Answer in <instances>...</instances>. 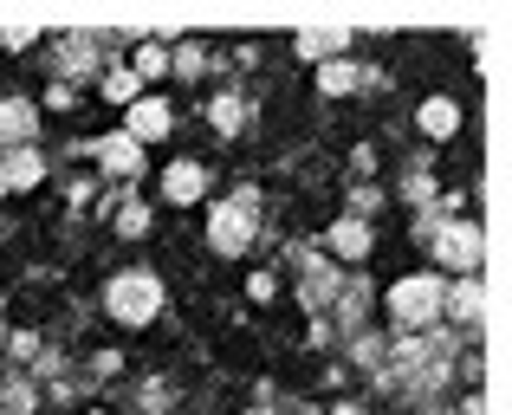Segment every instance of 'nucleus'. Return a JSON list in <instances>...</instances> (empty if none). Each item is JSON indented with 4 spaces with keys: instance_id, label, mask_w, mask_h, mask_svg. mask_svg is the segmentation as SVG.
<instances>
[{
    "instance_id": "f8f14e48",
    "label": "nucleus",
    "mask_w": 512,
    "mask_h": 415,
    "mask_svg": "<svg viewBox=\"0 0 512 415\" xmlns=\"http://www.w3.org/2000/svg\"><path fill=\"white\" fill-rule=\"evenodd\" d=\"M20 130H33V117L26 111H0V137H20Z\"/></svg>"
},
{
    "instance_id": "f257e3e1",
    "label": "nucleus",
    "mask_w": 512,
    "mask_h": 415,
    "mask_svg": "<svg viewBox=\"0 0 512 415\" xmlns=\"http://www.w3.org/2000/svg\"><path fill=\"white\" fill-rule=\"evenodd\" d=\"M389 312H396V325H422V318L441 312V286L435 279H402V286L389 292Z\"/></svg>"
},
{
    "instance_id": "1a4fd4ad",
    "label": "nucleus",
    "mask_w": 512,
    "mask_h": 415,
    "mask_svg": "<svg viewBox=\"0 0 512 415\" xmlns=\"http://www.w3.org/2000/svg\"><path fill=\"white\" fill-rule=\"evenodd\" d=\"M104 163H111V169H137V143H130V137H111V143H104Z\"/></svg>"
},
{
    "instance_id": "9d476101",
    "label": "nucleus",
    "mask_w": 512,
    "mask_h": 415,
    "mask_svg": "<svg viewBox=\"0 0 512 415\" xmlns=\"http://www.w3.org/2000/svg\"><path fill=\"white\" fill-rule=\"evenodd\" d=\"M454 318H480V286H474V279L454 292Z\"/></svg>"
},
{
    "instance_id": "9b49d317",
    "label": "nucleus",
    "mask_w": 512,
    "mask_h": 415,
    "mask_svg": "<svg viewBox=\"0 0 512 415\" xmlns=\"http://www.w3.org/2000/svg\"><path fill=\"white\" fill-rule=\"evenodd\" d=\"M163 65H169V59H163V46H143V52H137V72H130V78H156Z\"/></svg>"
},
{
    "instance_id": "20e7f679",
    "label": "nucleus",
    "mask_w": 512,
    "mask_h": 415,
    "mask_svg": "<svg viewBox=\"0 0 512 415\" xmlns=\"http://www.w3.org/2000/svg\"><path fill=\"white\" fill-rule=\"evenodd\" d=\"M247 234H253L247 208H221V214H214V247H221V253H240V247H247Z\"/></svg>"
},
{
    "instance_id": "f03ea898",
    "label": "nucleus",
    "mask_w": 512,
    "mask_h": 415,
    "mask_svg": "<svg viewBox=\"0 0 512 415\" xmlns=\"http://www.w3.org/2000/svg\"><path fill=\"white\" fill-rule=\"evenodd\" d=\"M111 312L117 318H124V325H143V318H150L156 312V279H117V286H111Z\"/></svg>"
},
{
    "instance_id": "0eeeda50",
    "label": "nucleus",
    "mask_w": 512,
    "mask_h": 415,
    "mask_svg": "<svg viewBox=\"0 0 512 415\" xmlns=\"http://www.w3.org/2000/svg\"><path fill=\"white\" fill-rule=\"evenodd\" d=\"M454 124H461V117H454V104L448 98H428V111H422V130H428V137H448Z\"/></svg>"
},
{
    "instance_id": "7ed1b4c3",
    "label": "nucleus",
    "mask_w": 512,
    "mask_h": 415,
    "mask_svg": "<svg viewBox=\"0 0 512 415\" xmlns=\"http://www.w3.org/2000/svg\"><path fill=\"white\" fill-rule=\"evenodd\" d=\"M441 260H448L454 273H474L480 266V234L474 227H448V234H441Z\"/></svg>"
},
{
    "instance_id": "423d86ee",
    "label": "nucleus",
    "mask_w": 512,
    "mask_h": 415,
    "mask_svg": "<svg viewBox=\"0 0 512 415\" xmlns=\"http://www.w3.org/2000/svg\"><path fill=\"white\" fill-rule=\"evenodd\" d=\"M163 189L175 195V202H195V195H201V169L195 163H175L169 176H163Z\"/></svg>"
},
{
    "instance_id": "6e6552de",
    "label": "nucleus",
    "mask_w": 512,
    "mask_h": 415,
    "mask_svg": "<svg viewBox=\"0 0 512 415\" xmlns=\"http://www.w3.org/2000/svg\"><path fill=\"white\" fill-rule=\"evenodd\" d=\"M331 247H338V253H350V260H357V253L370 247V234H363L357 221H344V227H331Z\"/></svg>"
},
{
    "instance_id": "39448f33",
    "label": "nucleus",
    "mask_w": 512,
    "mask_h": 415,
    "mask_svg": "<svg viewBox=\"0 0 512 415\" xmlns=\"http://www.w3.org/2000/svg\"><path fill=\"white\" fill-rule=\"evenodd\" d=\"M163 130H169V111L156 98H137V104H130V143H137V137H163Z\"/></svg>"
}]
</instances>
